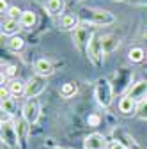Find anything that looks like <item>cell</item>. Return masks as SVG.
<instances>
[{"label": "cell", "instance_id": "6da1fadb", "mask_svg": "<svg viewBox=\"0 0 147 149\" xmlns=\"http://www.w3.org/2000/svg\"><path fill=\"white\" fill-rule=\"evenodd\" d=\"M78 18L83 23L89 25H98V27H106L115 23L114 13H110L106 9H96V7H82Z\"/></svg>", "mask_w": 147, "mask_h": 149}, {"label": "cell", "instance_id": "7a4b0ae2", "mask_svg": "<svg viewBox=\"0 0 147 149\" xmlns=\"http://www.w3.org/2000/svg\"><path fill=\"white\" fill-rule=\"evenodd\" d=\"M114 87H112V84H110L106 78H101V80H98V84H96V100H98V103H99V107H103V108H108L110 105H112V101H114Z\"/></svg>", "mask_w": 147, "mask_h": 149}, {"label": "cell", "instance_id": "3957f363", "mask_svg": "<svg viewBox=\"0 0 147 149\" xmlns=\"http://www.w3.org/2000/svg\"><path fill=\"white\" fill-rule=\"evenodd\" d=\"M87 57L92 61L96 66H99L103 62V57H105V52H103V43H101V37L99 36H92V39H90L89 46H87Z\"/></svg>", "mask_w": 147, "mask_h": 149}, {"label": "cell", "instance_id": "277c9868", "mask_svg": "<svg viewBox=\"0 0 147 149\" xmlns=\"http://www.w3.org/2000/svg\"><path fill=\"white\" fill-rule=\"evenodd\" d=\"M39 114H41V105H39L37 100H27L25 105L21 107V117H23L30 126L37 123Z\"/></svg>", "mask_w": 147, "mask_h": 149}, {"label": "cell", "instance_id": "5b68a950", "mask_svg": "<svg viewBox=\"0 0 147 149\" xmlns=\"http://www.w3.org/2000/svg\"><path fill=\"white\" fill-rule=\"evenodd\" d=\"M2 140L11 149H16L20 146V137H18L16 126L11 121H2Z\"/></svg>", "mask_w": 147, "mask_h": 149}, {"label": "cell", "instance_id": "8992f818", "mask_svg": "<svg viewBox=\"0 0 147 149\" xmlns=\"http://www.w3.org/2000/svg\"><path fill=\"white\" fill-rule=\"evenodd\" d=\"M92 36H94V32L83 25V27H78L75 30V37H73V41H75V45H76L78 50L87 52V46H89L90 39H92Z\"/></svg>", "mask_w": 147, "mask_h": 149}, {"label": "cell", "instance_id": "52a82bcc", "mask_svg": "<svg viewBox=\"0 0 147 149\" xmlns=\"http://www.w3.org/2000/svg\"><path fill=\"white\" fill-rule=\"evenodd\" d=\"M44 87H46V84H44V78L43 77H30L28 78V82H27V89H25V96L28 98V100H34L35 96H39L41 92L44 91Z\"/></svg>", "mask_w": 147, "mask_h": 149}, {"label": "cell", "instance_id": "ba28073f", "mask_svg": "<svg viewBox=\"0 0 147 149\" xmlns=\"http://www.w3.org/2000/svg\"><path fill=\"white\" fill-rule=\"evenodd\" d=\"M128 96H130L137 105H138V103H142V101H147V82H145V80L137 82V84L130 89Z\"/></svg>", "mask_w": 147, "mask_h": 149}, {"label": "cell", "instance_id": "9c48e42d", "mask_svg": "<svg viewBox=\"0 0 147 149\" xmlns=\"http://www.w3.org/2000/svg\"><path fill=\"white\" fill-rule=\"evenodd\" d=\"M114 139L117 140V142H121L126 149H140L138 147V144H137V140L126 132V130H122V128H115L114 130Z\"/></svg>", "mask_w": 147, "mask_h": 149}, {"label": "cell", "instance_id": "30bf717a", "mask_svg": "<svg viewBox=\"0 0 147 149\" xmlns=\"http://www.w3.org/2000/svg\"><path fill=\"white\" fill-rule=\"evenodd\" d=\"M34 71H35L37 77L46 78V77H51V74L55 73V68H53V64L48 59H37L34 62Z\"/></svg>", "mask_w": 147, "mask_h": 149}, {"label": "cell", "instance_id": "8fae6325", "mask_svg": "<svg viewBox=\"0 0 147 149\" xmlns=\"http://www.w3.org/2000/svg\"><path fill=\"white\" fill-rule=\"evenodd\" d=\"M106 147V139L101 135V133H90L85 137V142H83V149H105Z\"/></svg>", "mask_w": 147, "mask_h": 149}, {"label": "cell", "instance_id": "7c38bea8", "mask_svg": "<svg viewBox=\"0 0 147 149\" xmlns=\"http://www.w3.org/2000/svg\"><path fill=\"white\" fill-rule=\"evenodd\" d=\"M78 22H80V18L76 14H69V13L62 14V18H60V29L66 30V32H75L80 27Z\"/></svg>", "mask_w": 147, "mask_h": 149}, {"label": "cell", "instance_id": "4fadbf2b", "mask_svg": "<svg viewBox=\"0 0 147 149\" xmlns=\"http://www.w3.org/2000/svg\"><path fill=\"white\" fill-rule=\"evenodd\" d=\"M119 112H122L124 116H131V114H135V112H137V103L130 96H124L119 101Z\"/></svg>", "mask_w": 147, "mask_h": 149}, {"label": "cell", "instance_id": "5bb4252c", "mask_svg": "<svg viewBox=\"0 0 147 149\" xmlns=\"http://www.w3.org/2000/svg\"><path fill=\"white\" fill-rule=\"evenodd\" d=\"M9 92L12 98H20V96H25V89H27V84H23L21 80H11L9 85H7Z\"/></svg>", "mask_w": 147, "mask_h": 149}, {"label": "cell", "instance_id": "9a60e30c", "mask_svg": "<svg viewBox=\"0 0 147 149\" xmlns=\"http://www.w3.org/2000/svg\"><path fill=\"white\" fill-rule=\"evenodd\" d=\"M20 29H21V23H20V22H14V20H6V22L2 23V34H4V36L14 37L18 32H20Z\"/></svg>", "mask_w": 147, "mask_h": 149}, {"label": "cell", "instance_id": "2e32d148", "mask_svg": "<svg viewBox=\"0 0 147 149\" xmlns=\"http://www.w3.org/2000/svg\"><path fill=\"white\" fill-rule=\"evenodd\" d=\"M14 126H16V132H18V137H20V144H23L25 140H27V135H28V123L21 117V119H18L16 123H14Z\"/></svg>", "mask_w": 147, "mask_h": 149}, {"label": "cell", "instance_id": "e0dca14e", "mask_svg": "<svg viewBox=\"0 0 147 149\" xmlns=\"http://www.w3.org/2000/svg\"><path fill=\"white\" fill-rule=\"evenodd\" d=\"M78 92V85L76 82H66L62 87H60V96L69 100V98H75V94Z\"/></svg>", "mask_w": 147, "mask_h": 149}, {"label": "cell", "instance_id": "ac0fdd59", "mask_svg": "<svg viewBox=\"0 0 147 149\" xmlns=\"http://www.w3.org/2000/svg\"><path fill=\"white\" fill-rule=\"evenodd\" d=\"M64 7H66V2H64V0H48V2H46V11H48L50 14H53V16L60 14V13L64 11Z\"/></svg>", "mask_w": 147, "mask_h": 149}, {"label": "cell", "instance_id": "d6986e66", "mask_svg": "<svg viewBox=\"0 0 147 149\" xmlns=\"http://www.w3.org/2000/svg\"><path fill=\"white\" fill-rule=\"evenodd\" d=\"M35 22H37V18H35V13L34 11H23V14H21V20H20V23H21V29H32L34 25H35Z\"/></svg>", "mask_w": 147, "mask_h": 149}, {"label": "cell", "instance_id": "ffe728a7", "mask_svg": "<svg viewBox=\"0 0 147 149\" xmlns=\"http://www.w3.org/2000/svg\"><path fill=\"white\" fill-rule=\"evenodd\" d=\"M128 59H130L133 64H140V62L145 59V52H144V48H140V46H133L130 52H128Z\"/></svg>", "mask_w": 147, "mask_h": 149}, {"label": "cell", "instance_id": "44dd1931", "mask_svg": "<svg viewBox=\"0 0 147 149\" xmlns=\"http://www.w3.org/2000/svg\"><path fill=\"white\" fill-rule=\"evenodd\" d=\"M23 46H25V39L20 37V36H14V37H11V39L7 41V48L11 52H21Z\"/></svg>", "mask_w": 147, "mask_h": 149}, {"label": "cell", "instance_id": "7402d4cb", "mask_svg": "<svg viewBox=\"0 0 147 149\" xmlns=\"http://www.w3.org/2000/svg\"><path fill=\"white\" fill-rule=\"evenodd\" d=\"M101 43H103V52H105V55L110 53L112 50H115L117 45H119V41H115L114 36H105L103 39H101Z\"/></svg>", "mask_w": 147, "mask_h": 149}, {"label": "cell", "instance_id": "603a6c76", "mask_svg": "<svg viewBox=\"0 0 147 149\" xmlns=\"http://www.w3.org/2000/svg\"><path fill=\"white\" fill-rule=\"evenodd\" d=\"M7 20H14V22H20L21 20V14H23V11L20 9V7H16V6H11L9 9H7Z\"/></svg>", "mask_w": 147, "mask_h": 149}, {"label": "cell", "instance_id": "cb8c5ba5", "mask_svg": "<svg viewBox=\"0 0 147 149\" xmlns=\"http://www.w3.org/2000/svg\"><path fill=\"white\" fill-rule=\"evenodd\" d=\"M2 112H6L7 116H12L16 112V103H14V98H9V100H4L2 101Z\"/></svg>", "mask_w": 147, "mask_h": 149}, {"label": "cell", "instance_id": "d4e9b609", "mask_svg": "<svg viewBox=\"0 0 147 149\" xmlns=\"http://www.w3.org/2000/svg\"><path fill=\"white\" fill-rule=\"evenodd\" d=\"M87 123H89V126H98V124L101 123V119H99V116H96V114H90V116L87 117Z\"/></svg>", "mask_w": 147, "mask_h": 149}, {"label": "cell", "instance_id": "484cf974", "mask_svg": "<svg viewBox=\"0 0 147 149\" xmlns=\"http://www.w3.org/2000/svg\"><path fill=\"white\" fill-rule=\"evenodd\" d=\"M16 73H18V68H16L14 64H9V66H6V71H4V74H6V77H14Z\"/></svg>", "mask_w": 147, "mask_h": 149}, {"label": "cell", "instance_id": "4316f807", "mask_svg": "<svg viewBox=\"0 0 147 149\" xmlns=\"http://www.w3.org/2000/svg\"><path fill=\"white\" fill-rule=\"evenodd\" d=\"M0 98H2V101H4V100H9V98H12V96H11V92H9V89L2 87V91H0Z\"/></svg>", "mask_w": 147, "mask_h": 149}, {"label": "cell", "instance_id": "83f0119b", "mask_svg": "<svg viewBox=\"0 0 147 149\" xmlns=\"http://www.w3.org/2000/svg\"><path fill=\"white\" fill-rule=\"evenodd\" d=\"M108 149H126L121 142H117V140H114V142H110V146H108Z\"/></svg>", "mask_w": 147, "mask_h": 149}, {"label": "cell", "instance_id": "f1b7e54d", "mask_svg": "<svg viewBox=\"0 0 147 149\" xmlns=\"http://www.w3.org/2000/svg\"><path fill=\"white\" fill-rule=\"evenodd\" d=\"M0 9H2V13H7V0H0Z\"/></svg>", "mask_w": 147, "mask_h": 149}, {"label": "cell", "instance_id": "f546056e", "mask_svg": "<svg viewBox=\"0 0 147 149\" xmlns=\"http://www.w3.org/2000/svg\"><path fill=\"white\" fill-rule=\"evenodd\" d=\"M142 112H145V114H142V117H144V119H147V107H145V105L142 107Z\"/></svg>", "mask_w": 147, "mask_h": 149}, {"label": "cell", "instance_id": "4dcf8cb0", "mask_svg": "<svg viewBox=\"0 0 147 149\" xmlns=\"http://www.w3.org/2000/svg\"><path fill=\"white\" fill-rule=\"evenodd\" d=\"M131 2H133V4H145L147 0H131Z\"/></svg>", "mask_w": 147, "mask_h": 149}, {"label": "cell", "instance_id": "1f68e13d", "mask_svg": "<svg viewBox=\"0 0 147 149\" xmlns=\"http://www.w3.org/2000/svg\"><path fill=\"white\" fill-rule=\"evenodd\" d=\"M114 2H124V0H114Z\"/></svg>", "mask_w": 147, "mask_h": 149}]
</instances>
